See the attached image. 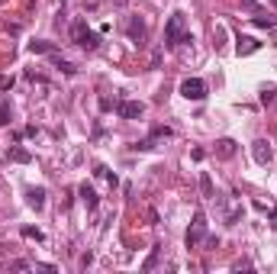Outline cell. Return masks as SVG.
<instances>
[{
    "mask_svg": "<svg viewBox=\"0 0 277 274\" xmlns=\"http://www.w3.org/2000/svg\"><path fill=\"white\" fill-rule=\"evenodd\" d=\"M184 29H187L184 13H174V16L168 20V26H164V46H168V48H174L177 42H184Z\"/></svg>",
    "mask_w": 277,
    "mask_h": 274,
    "instance_id": "3",
    "label": "cell"
},
{
    "mask_svg": "<svg viewBox=\"0 0 277 274\" xmlns=\"http://www.w3.org/2000/svg\"><path fill=\"white\" fill-rule=\"evenodd\" d=\"M93 174H97V178H110V171L103 168V164H97V168H93Z\"/></svg>",
    "mask_w": 277,
    "mask_h": 274,
    "instance_id": "26",
    "label": "cell"
},
{
    "mask_svg": "<svg viewBox=\"0 0 277 274\" xmlns=\"http://www.w3.org/2000/svg\"><path fill=\"white\" fill-rule=\"evenodd\" d=\"M13 87V78H7V74H0V91H10Z\"/></svg>",
    "mask_w": 277,
    "mask_h": 274,
    "instance_id": "23",
    "label": "cell"
},
{
    "mask_svg": "<svg viewBox=\"0 0 277 274\" xmlns=\"http://www.w3.org/2000/svg\"><path fill=\"white\" fill-rule=\"evenodd\" d=\"M119 116L123 119H142V113H145V103H138V100H119Z\"/></svg>",
    "mask_w": 277,
    "mask_h": 274,
    "instance_id": "5",
    "label": "cell"
},
{
    "mask_svg": "<svg viewBox=\"0 0 277 274\" xmlns=\"http://www.w3.org/2000/svg\"><path fill=\"white\" fill-rule=\"evenodd\" d=\"M274 23H277L274 16H254V26H258V29H271Z\"/></svg>",
    "mask_w": 277,
    "mask_h": 274,
    "instance_id": "17",
    "label": "cell"
},
{
    "mask_svg": "<svg viewBox=\"0 0 277 274\" xmlns=\"http://www.w3.org/2000/svg\"><path fill=\"white\" fill-rule=\"evenodd\" d=\"M271 3H274V7H277V0H271Z\"/></svg>",
    "mask_w": 277,
    "mask_h": 274,
    "instance_id": "29",
    "label": "cell"
},
{
    "mask_svg": "<svg viewBox=\"0 0 277 274\" xmlns=\"http://www.w3.org/2000/svg\"><path fill=\"white\" fill-rule=\"evenodd\" d=\"M55 68H62L65 74H77V68L71 62H65V58H58V55H55Z\"/></svg>",
    "mask_w": 277,
    "mask_h": 274,
    "instance_id": "16",
    "label": "cell"
},
{
    "mask_svg": "<svg viewBox=\"0 0 277 274\" xmlns=\"http://www.w3.org/2000/svg\"><path fill=\"white\" fill-rule=\"evenodd\" d=\"M155 139H171V136H174V133H171V129H168V126H155Z\"/></svg>",
    "mask_w": 277,
    "mask_h": 274,
    "instance_id": "20",
    "label": "cell"
},
{
    "mask_svg": "<svg viewBox=\"0 0 277 274\" xmlns=\"http://www.w3.org/2000/svg\"><path fill=\"white\" fill-rule=\"evenodd\" d=\"M116 3H119V7H123V3H126V0H116Z\"/></svg>",
    "mask_w": 277,
    "mask_h": 274,
    "instance_id": "28",
    "label": "cell"
},
{
    "mask_svg": "<svg viewBox=\"0 0 277 274\" xmlns=\"http://www.w3.org/2000/svg\"><path fill=\"white\" fill-rule=\"evenodd\" d=\"M239 219H242V210H232V213H229V226H235Z\"/></svg>",
    "mask_w": 277,
    "mask_h": 274,
    "instance_id": "25",
    "label": "cell"
},
{
    "mask_svg": "<svg viewBox=\"0 0 277 274\" xmlns=\"http://www.w3.org/2000/svg\"><path fill=\"white\" fill-rule=\"evenodd\" d=\"M77 194H81V200H84V206H87L91 213L100 206V197H97V190H93L91 184H81V187H77Z\"/></svg>",
    "mask_w": 277,
    "mask_h": 274,
    "instance_id": "7",
    "label": "cell"
},
{
    "mask_svg": "<svg viewBox=\"0 0 277 274\" xmlns=\"http://www.w3.org/2000/svg\"><path fill=\"white\" fill-rule=\"evenodd\" d=\"M258 48H261V42L254 39V36H239V39H235V55H239V58H245V55H254Z\"/></svg>",
    "mask_w": 277,
    "mask_h": 274,
    "instance_id": "6",
    "label": "cell"
},
{
    "mask_svg": "<svg viewBox=\"0 0 277 274\" xmlns=\"http://www.w3.org/2000/svg\"><path fill=\"white\" fill-rule=\"evenodd\" d=\"M23 239H36V242H42V239H46V232H42V229H36V226H23Z\"/></svg>",
    "mask_w": 277,
    "mask_h": 274,
    "instance_id": "15",
    "label": "cell"
},
{
    "mask_svg": "<svg viewBox=\"0 0 277 274\" xmlns=\"http://www.w3.org/2000/svg\"><path fill=\"white\" fill-rule=\"evenodd\" d=\"M242 3H245L248 10H254V7H258V3H254V0H242Z\"/></svg>",
    "mask_w": 277,
    "mask_h": 274,
    "instance_id": "27",
    "label": "cell"
},
{
    "mask_svg": "<svg viewBox=\"0 0 277 274\" xmlns=\"http://www.w3.org/2000/svg\"><path fill=\"white\" fill-rule=\"evenodd\" d=\"M62 3H65V0H62Z\"/></svg>",
    "mask_w": 277,
    "mask_h": 274,
    "instance_id": "30",
    "label": "cell"
},
{
    "mask_svg": "<svg viewBox=\"0 0 277 274\" xmlns=\"http://www.w3.org/2000/svg\"><path fill=\"white\" fill-rule=\"evenodd\" d=\"M158 255H162V245H155L152 251H148L145 265H142V271H155V265H158Z\"/></svg>",
    "mask_w": 277,
    "mask_h": 274,
    "instance_id": "14",
    "label": "cell"
},
{
    "mask_svg": "<svg viewBox=\"0 0 277 274\" xmlns=\"http://www.w3.org/2000/svg\"><path fill=\"white\" fill-rule=\"evenodd\" d=\"M26 204H29L32 210H42V206H46V187H29L26 190Z\"/></svg>",
    "mask_w": 277,
    "mask_h": 274,
    "instance_id": "9",
    "label": "cell"
},
{
    "mask_svg": "<svg viewBox=\"0 0 277 274\" xmlns=\"http://www.w3.org/2000/svg\"><path fill=\"white\" fill-rule=\"evenodd\" d=\"M7 123H10V110L0 103V126H7Z\"/></svg>",
    "mask_w": 277,
    "mask_h": 274,
    "instance_id": "22",
    "label": "cell"
},
{
    "mask_svg": "<svg viewBox=\"0 0 277 274\" xmlns=\"http://www.w3.org/2000/svg\"><path fill=\"white\" fill-rule=\"evenodd\" d=\"M129 39L132 42H142V39H145V23H142L138 16H132V20H129Z\"/></svg>",
    "mask_w": 277,
    "mask_h": 274,
    "instance_id": "12",
    "label": "cell"
},
{
    "mask_svg": "<svg viewBox=\"0 0 277 274\" xmlns=\"http://www.w3.org/2000/svg\"><path fill=\"white\" fill-rule=\"evenodd\" d=\"M181 94H184L187 100H207V81H200V78H187L184 84H181Z\"/></svg>",
    "mask_w": 277,
    "mask_h": 274,
    "instance_id": "4",
    "label": "cell"
},
{
    "mask_svg": "<svg viewBox=\"0 0 277 274\" xmlns=\"http://www.w3.org/2000/svg\"><path fill=\"white\" fill-rule=\"evenodd\" d=\"M235 152H239L235 139H219V142H216V155H219V158H232Z\"/></svg>",
    "mask_w": 277,
    "mask_h": 274,
    "instance_id": "11",
    "label": "cell"
},
{
    "mask_svg": "<svg viewBox=\"0 0 277 274\" xmlns=\"http://www.w3.org/2000/svg\"><path fill=\"white\" fill-rule=\"evenodd\" d=\"M203 242H207V216H203V210H197L190 229H187V249H200Z\"/></svg>",
    "mask_w": 277,
    "mask_h": 274,
    "instance_id": "1",
    "label": "cell"
},
{
    "mask_svg": "<svg viewBox=\"0 0 277 274\" xmlns=\"http://www.w3.org/2000/svg\"><path fill=\"white\" fill-rule=\"evenodd\" d=\"M7 161L29 164V161H32V155H29V149H23V145H13V149H7Z\"/></svg>",
    "mask_w": 277,
    "mask_h": 274,
    "instance_id": "10",
    "label": "cell"
},
{
    "mask_svg": "<svg viewBox=\"0 0 277 274\" xmlns=\"http://www.w3.org/2000/svg\"><path fill=\"white\" fill-rule=\"evenodd\" d=\"M71 36H74V42L81 48H97L100 46V36H97V32H91V26L84 23V20H74V26H71Z\"/></svg>",
    "mask_w": 277,
    "mask_h": 274,
    "instance_id": "2",
    "label": "cell"
},
{
    "mask_svg": "<svg viewBox=\"0 0 277 274\" xmlns=\"http://www.w3.org/2000/svg\"><path fill=\"white\" fill-rule=\"evenodd\" d=\"M261 103H274V87H268V91H261Z\"/></svg>",
    "mask_w": 277,
    "mask_h": 274,
    "instance_id": "21",
    "label": "cell"
},
{
    "mask_svg": "<svg viewBox=\"0 0 277 274\" xmlns=\"http://www.w3.org/2000/svg\"><path fill=\"white\" fill-rule=\"evenodd\" d=\"M132 149H138V152H152V149H155V136H152V139H142V142H136Z\"/></svg>",
    "mask_w": 277,
    "mask_h": 274,
    "instance_id": "19",
    "label": "cell"
},
{
    "mask_svg": "<svg viewBox=\"0 0 277 274\" xmlns=\"http://www.w3.org/2000/svg\"><path fill=\"white\" fill-rule=\"evenodd\" d=\"M190 158H193V161H203V158H207V152H203V149H193Z\"/></svg>",
    "mask_w": 277,
    "mask_h": 274,
    "instance_id": "24",
    "label": "cell"
},
{
    "mask_svg": "<svg viewBox=\"0 0 277 274\" xmlns=\"http://www.w3.org/2000/svg\"><path fill=\"white\" fill-rule=\"evenodd\" d=\"M29 52L32 55H55V46L52 42H29Z\"/></svg>",
    "mask_w": 277,
    "mask_h": 274,
    "instance_id": "13",
    "label": "cell"
},
{
    "mask_svg": "<svg viewBox=\"0 0 277 274\" xmlns=\"http://www.w3.org/2000/svg\"><path fill=\"white\" fill-rule=\"evenodd\" d=\"M200 187H203V197H216V194H213V181H209V174H203V178H200Z\"/></svg>",
    "mask_w": 277,
    "mask_h": 274,
    "instance_id": "18",
    "label": "cell"
},
{
    "mask_svg": "<svg viewBox=\"0 0 277 274\" xmlns=\"http://www.w3.org/2000/svg\"><path fill=\"white\" fill-rule=\"evenodd\" d=\"M252 155H254V161H258V164H268L271 158H274V152H271V145H268L264 139H258V142L252 145Z\"/></svg>",
    "mask_w": 277,
    "mask_h": 274,
    "instance_id": "8",
    "label": "cell"
}]
</instances>
